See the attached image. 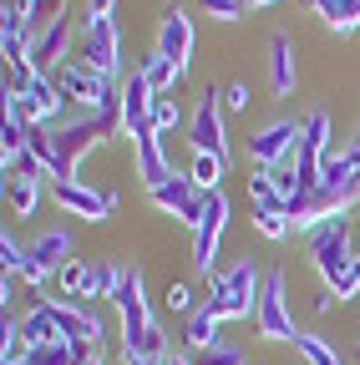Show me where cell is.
<instances>
[{
    "mask_svg": "<svg viewBox=\"0 0 360 365\" xmlns=\"http://www.w3.org/2000/svg\"><path fill=\"white\" fill-rule=\"evenodd\" d=\"M264 279L269 274H259V264L254 259H239L234 269H223V274H213L208 279V309L229 325V319H254V309H259V294H264Z\"/></svg>",
    "mask_w": 360,
    "mask_h": 365,
    "instance_id": "6da1fadb",
    "label": "cell"
},
{
    "mask_svg": "<svg viewBox=\"0 0 360 365\" xmlns=\"http://www.w3.org/2000/svg\"><path fill=\"white\" fill-rule=\"evenodd\" d=\"M350 213H340L335 223H325V228H314L309 234V264H314V274H320L325 284H335L345 269H355V249H350Z\"/></svg>",
    "mask_w": 360,
    "mask_h": 365,
    "instance_id": "7a4b0ae2",
    "label": "cell"
},
{
    "mask_svg": "<svg viewBox=\"0 0 360 365\" xmlns=\"http://www.w3.org/2000/svg\"><path fill=\"white\" fill-rule=\"evenodd\" d=\"M76 61H81L86 71L107 76V81H122V41H117V21H81Z\"/></svg>",
    "mask_w": 360,
    "mask_h": 365,
    "instance_id": "3957f363",
    "label": "cell"
},
{
    "mask_svg": "<svg viewBox=\"0 0 360 365\" xmlns=\"http://www.w3.org/2000/svg\"><path fill=\"white\" fill-rule=\"evenodd\" d=\"M117 314H122V355H132L143 345V335L153 330V309H148V284H143V264L127 269V279L117 289Z\"/></svg>",
    "mask_w": 360,
    "mask_h": 365,
    "instance_id": "277c9868",
    "label": "cell"
},
{
    "mask_svg": "<svg viewBox=\"0 0 360 365\" xmlns=\"http://www.w3.org/2000/svg\"><path fill=\"white\" fill-rule=\"evenodd\" d=\"M254 330L264 340H279V345H294L299 340L294 314H289V299H284V269H269L264 294H259V309H254Z\"/></svg>",
    "mask_w": 360,
    "mask_h": 365,
    "instance_id": "5b68a950",
    "label": "cell"
},
{
    "mask_svg": "<svg viewBox=\"0 0 360 365\" xmlns=\"http://www.w3.org/2000/svg\"><path fill=\"white\" fill-rule=\"evenodd\" d=\"M148 198H153V208H158V213H173L183 228H198V223H203V208H208V193L198 188L188 173L163 178L158 188H148Z\"/></svg>",
    "mask_w": 360,
    "mask_h": 365,
    "instance_id": "8992f818",
    "label": "cell"
},
{
    "mask_svg": "<svg viewBox=\"0 0 360 365\" xmlns=\"http://www.w3.org/2000/svg\"><path fill=\"white\" fill-rule=\"evenodd\" d=\"M188 148L193 153H213V158H223L229 163L234 153H229V132H223V91H203V102L193 107V117H188Z\"/></svg>",
    "mask_w": 360,
    "mask_h": 365,
    "instance_id": "52a82bcc",
    "label": "cell"
},
{
    "mask_svg": "<svg viewBox=\"0 0 360 365\" xmlns=\"http://www.w3.org/2000/svg\"><path fill=\"white\" fill-rule=\"evenodd\" d=\"M299 132H304V122H294V117H279V122L259 127V132L249 137V163H254V168H284V163H294Z\"/></svg>",
    "mask_w": 360,
    "mask_h": 365,
    "instance_id": "ba28073f",
    "label": "cell"
},
{
    "mask_svg": "<svg viewBox=\"0 0 360 365\" xmlns=\"http://www.w3.org/2000/svg\"><path fill=\"white\" fill-rule=\"evenodd\" d=\"M51 143H56V158H61V178H56V182H81V173H76L81 158L102 143L97 112H92V117H76V122H66V127H56V132H51Z\"/></svg>",
    "mask_w": 360,
    "mask_h": 365,
    "instance_id": "9c48e42d",
    "label": "cell"
},
{
    "mask_svg": "<svg viewBox=\"0 0 360 365\" xmlns=\"http://www.w3.org/2000/svg\"><path fill=\"white\" fill-rule=\"evenodd\" d=\"M229 218H234V208H229V193H208V208H203V223L193 228V269L198 274H208L213 279V254H218V244H223V228H229Z\"/></svg>",
    "mask_w": 360,
    "mask_h": 365,
    "instance_id": "30bf717a",
    "label": "cell"
},
{
    "mask_svg": "<svg viewBox=\"0 0 360 365\" xmlns=\"http://www.w3.org/2000/svg\"><path fill=\"white\" fill-rule=\"evenodd\" d=\"M51 198H56V208H66V213H76L86 223H107L117 213V203H122L112 188H92V182H56Z\"/></svg>",
    "mask_w": 360,
    "mask_h": 365,
    "instance_id": "8fae6325",
    "label": "cell"
},
{
    "mask_svg": "<svg viewBox=\"0 0 360 365\" xmlns=\"http://www.w3.org/2000/svg\"><path fill=\"white\" fill-rule=\"evenodd\" d=\"M193 46H198V36H193L188 11L168 6L163 21H158V51H163L168 61H178V71H188V66H193Z\"/></svg>",
    "mask_w": 360,
    "mask_h": 365,
    "instance_id": "7c38bea8",
    "label": "cell"
},
{
    "mask_svg": "<svg viewBox=\"0 0 360 365\" xmlns=\"http://www.w3.org/2000/svg\"><path fill=\"white\" fill-rule=\"evenodd\" d=\"M269 86H274L279 97H289L299 86V61H294V36L289 31L269 36Z\"/></svg>",
    "mask_w": 360,
    "mask_h": 365,
    "instance_id": "4fadbf2b",
    "label": "cell"
},
{
    "mask_svg": "<svg viewBox=\"0 0 360 365\" xmlns=\"http://www.w3.org/2000/svg\"><path fill=\"white\" fill-rule=\"evenodd\" d=\"M31 259H36L41 269L61 274V269L76 259V239H71V228H46V234H36V244H31Z\"/></svg>",
    "mask_w": 360,
    "mask_h": 365,
    "instance_id": "5bb4252c",
    "label": "cell"
},
{
    "mask_svg": "<svg viewBox=\"0 0 360 365\" xmlns=\"http://www.w3.org/2000/svg\"><path fill=\"white\" fill-rule=\"evenodd\" d=\"M132 168H138V178L148 182V188H158L163 178H173V173H178V168H173V158L163 153V143H158V137H148V143H138V148H132Z\"/></svg>",
    "mask_w": 360,
    "mask_h": 365,
    "instance_id": "9a60e30c",
    "label": "cell"
},
{
    "mask_svg": "<svg viewBox=\"0 0 360 365\" xmlns=\"http://www.w3.org/2000/svg\"><path fill=\"white\" fill-rule=\"evenodd\" d=\"M183 345L188 350H213V345H223V319L208 309V304H198L193 314H188V330H183Z\"/></svg>",
    "mask_w": 360,
    "mask_h": 365,
    "instance_id": "2e32d148",
    "label": "cell"
},
{
    "mask_svg": "<svg viewBox=\"0 0 360 365\" xmlns=\"http://www.w3.org/2000/svg\"><path fill=\"white\" fill-rule=\"evenodd\" d=\"M122 279H127V269H122L117 259H97V264H92V274H86V304H97V299H117Z\"/></svg>",
    "mask_w": 360,
    "mask_h": 365,
    "instance_id": "e0dca14e",
    "label": "cell"
},
{
    "mask_svg": "<svg viewBox=\"0 0 360 365\" xmlns=\"http://www.w3.org/2000/svg\"><path fill=\"white\" fill-rule=\"evenodd\" d=\"M309 6H314V16H320L335 36H350L360 26V0H309Z\"/></svg>",
    "mask_w": 360,
    "mask_h": 365,
    "instance_id": "ac0fdd59",
    "label": "cell"
},
{
    "mask_svg": "<svg viewBox=\"0 0 360 365\" xmlns=\"http://www.w3.org/2000/svg\"><path fill=\"white\" fill-rule=\"evenodd\" d=\"M249 203H254V213H284V208H289V198L274 188L269 168H254V173H249Z\"/></svg>",
    "mask_w": 360,
    "mask_h": 365,
    "instance_id": "d6986e66",
    "label": "cell"
},
{
    "mask_svg": "<svg viewBox=\"0 0 360 365\" xmlns=\"http://www.w3.org/2000/svg\"><path fill=\"white\" fill-rule=\"evenodd\" d=\"M26 97L36 102V112H41V127H46V122H61V112H66V91L56 86V76H36V86L26 91Z\"/></svg>",
    "mask_w": 360,
    "mask_h": 365,
    "instance_id": "ffe728a7",
    "label": "cell"
},
{
    "mask_svg": "<svg viewBox=\"0 0 360 365\" xmlns=\"http://www.w3.org/2000/svg\"><path fill=\"white\" fill-rule=\"evenodd\" d=\"M6 203H11L16 218H31L36 203H41V182H36V178H16V173H6Z\"/></svg>",
    "mask_w": 360,
    "mask_h": 365,
    "instance_id": "44dd1931",
    "label": "cell"
},
{
    "mask_svg": "<svg viewBox=\"0 0 360 365\" xmlns=\"http://www.w3.org/2000/svg\"><path fill=\"white\" fill-rule=\"evenodd\" d=\"M223 173H229V163L213 158V153H193V158H188V178L198 182L203 193H218V188H223Z\"/></svg>",
    "mask_w": 360,
    "mask_h": 365,
    "instance_id": "7402d4cb",
    "label": "cell"
},
{
    "mask_svg": "<svg viewBox=\"0 0 360 365\" xmlns=\"http://www.w3.org/2000/svg\"><path fill=\"white\" fill-rule=\"evenodd\" d=\"M294 355H299L304 365H345V360H340V350H335L325 335H314V330H299V340H294Z\"/></svg>",
    "mask_w": 360,
    "mask_h": 365,
    "instance_id": "603a6c76",
    "label": "cell"
},
{
    "mask_svg": "<svg viewBox=\"0 0 360 365\" xmlns=\"http://www.w3.org/2000/svg\"><path fill=\"white\" fill-rule=\"evenodd\" d=\"M138 71L148 76V86H153V91H173L178 81H183V76H188V71H178V61H168L163 51H153V56H143V66H138Z\"/></svg>",
    "mask_w": 360,
    "mask_h": 365,
    "instance_id": "cb8c5ba5",
    "label": "cell"
},
{
    "mask_svg": "<svg viewBox=\"0 0 360 365\" xmlns=\"http://www.w3.org/2000/svg\"><path fill=\"white\" fill-rule=\"evenodd\" d=\"M86 274H92V259H71V264L56 274L61 299H81V304H86Z\"/></svg>",
    "mask_w": 360,
    "mask_h": 365,
    "instance_id": "d4e9b609",
    "label": "cell"
},
{
    "mask_svg": "<svg viewBox=\"0 0 360 365\" xmlns=\"http://www.w3.org/2000/svg\"><path fill=\"white\" fill-rule=\"evenodd\" d=\"M153 127L158 132H178V127H183V107H178L173 91H153Z\"/></svg>",
    "mask_w": 360,
    "mask_h": 365,
    "instance_id": "484cf974",
    "label": "cell"
},
{
    "mask_svg": "<svg viewBox=\"0 0 360 365\" xmlns=\"http://www.w3.org/2000/svg\"><path fill=\"white\" fill-rule=\"evenodd\" d=\"M26 153H31L41 168H46L51 178H61V158H56V143L46 137V127H31V143H26Z\"/></svg>",
    "mask_w": 360,
    "mask_h": 365,
    "instance_id": "4316f807",
    "label": "cell"
},
{
    "mask_svg": "<svg viewBox=\"0 0 360 365\" xmlns=\"http://www.w3.org/2000/svg\"><path fill=\"white\" fill-rule=\"evenodd\" d=\"M71 360H76V350H71L66 335H56L46 345H31V365H71Z\"/></svg>",
    "mask_w": 360,
    "mask_h": 365,
    "instance_id": "83f0119b",
    "label": "cell"
},
{
    "mask_svg": "<svg viewBox=\"0 0 360 365\" xmlns=\"http://www.w3.org/2000/svg\"><path fill=\"white\" fill-rule=\"evenodd\" d=\"M289 213H254V234H264L269 244H279V239H289Z\"/></svg>",
    "mask_w": 360,
    "mask_h": 365,
    "instance_id": "f1b7e54d",
    "label": "cell"
},
{
    "mask_svg": "<svg viewBox=\"0 0 360 365\" xmlns=\"http://www.w3.org/2000/svg\"><path fill=\"white\" fill-rule=\"evenodd\" d=\"M198 6H203V16H213V21H223V26H234V21H244L249 0H198Z\"/></svg>",
    "mask_w": 360,
    "mask_h": 365,
    "instance_id": "f546056e",
    "label": "cell"
},
{
    "mask_svg": "<svg viewBox=\"0 0 360 365\" xmlns=\"http://www.w3.org/2000/svg\"><path fill=\"white\" fill-rule=\"evenodd\" d=\"M0 264H6V274H11V279H21V269L31 264V249H21V244L6 234V239H0Z\"/></svg>",
    "mask_w": 360,
    "mask_h": 365,
    "instance_id": "4dcf8cb0",
    "label": "cell"
},
{
    "mask_svg": "<svg viewBox=\"0 0 360 365\" xmlns=\"http://www.w3.org/2000/svg\"><path fill=\"white\" fill-rule=\"evenodd\" d=\"M198 365H249V355H244L239 345H229V340H223V345L203 350V355H198Z\"/></svg>",
    "mask_w": 360,
    "mask_h": 365,
    "instance_id": "1f68e13d",
    "label": "cell"
},
{
    "mask_svg": "<svg viewBox=\"0 0 360 365\" xmlns=\"http://www.w3.org/2000/svg\"><path fill=\"white\" fill-rule=\"evenodd\" d=\"M56 21H66V0H36V11H31V26L41 31V26H56Z\"/></svg>",
    "mask_w": 360,
    "mask_h": 365,
    "instance_id": "d6a6232c",
    "label": "cell"
},
{
    "mask_svg": "<svg viewBox=\"0 0 360 365\" xmlns=\"http://www.w3.org/2000/svg\"><path fill=\"white\" fill-rule=\"evenodd\" d=\"M163 304H168L173 314H188V309H193V289H188L183 279H173V284H168V294H163Z\"/></svg>",
    "mask_w": 360,
    "mask_h": 365,
    "instance_id": "836d02e7",
    "label": "cell"
},
{
    "mask_svg": "<svg viewBox=\"0 0 360 365\" xmlns=\"http://www.w3.org/2000/svg\"><path fill=\"white\" fill-rule=\"evenodd\" d=\"M249 102H254V91H249L244 81H229V86H223V107H229V112H249Z\"/></svg>",
    "mask_w": 360,
    "mask_h": 365,
    "instance_id": "e575fe53",
    "label": "cell"
},
{
    "mask_svg": "<svg viewBox=\"0 0 360 365\" xmlns=\"http://www.w3.org/2000/svg\"><path fill=\"white\" fill-rule=\"evenodd\" d=\"M269 178H274V188H279L284 198H294V193H299V173H294V163H284V168H269Z\"/></svg>",
    "mask_w": 360,
    "mask_h": 365,
    "instance_id": "d590c367",
    "label": "cell"
},
{
    "mask_svg": "<svg viewBox=\"0 0 360 365\" xmlns=\"http://www.w3.org/2000/svg\"><path fill=\"white\" fill-rule=\"evenodd\" d=\"M71 350H76V360H71V365H107V355H102V345H97V340H71Z\"/></svg>",
    "mask_w": 360,
    "mask_h": 365,
    "instance_id": "8d00e7d4",
    "label": "cell"
},
{
    "mask_svg": "<svg viewBox=\"0 0 360 365\" xmlns=\"http://www.w3.org/2000/svg\"><path fill=\"white\" fill-rule=\"evenodd\" d=\"M325 289L335 294V304H340V299H360V279H355V269H345L340 279H335V284H325Z\"/></svg>",
    "mask_w": 360,
    "mask_h": 365,
    "instance_id": "74e56055",
    "label": "cell"
},
{
    "mask_svg": "<svg viewBox=\"0 0 360 365\" xmlns=\"http://www.w3.org/2000/svg\"><path fill=\"white\" fill-rule=\"evenodd\" d=\"M6 173H16V178H36V182H41V173H46V168H41L31 153H21L16 163H6Z\"/></svg>",
    "mask_w": 360,
    "mask_h": 365,
    "instance_id": "f35d334b",
    "label": "cell"
},
{
    "mask_svg": "<svg viewBox=\"0 0 360 365\" xmlns=\"http://www.w3.org/2000/svg\"><path fill=\"white\" fill-rule=\"evenodd\" d=\"M21 279H26V284H31V289H36V294H41V289H46V279H51V269H41V264H36V259H31V264H26V269H21Z\"/></svg>",
    "mask_w": 360,
    "mask_h": 365,
    "instance_id": "ab89813d",
    "label": "cell"
},
{
    "mask_svg": "<svg viewBox=\"0 0 360 365\" xmlns=\"http://www.w3.org/2000/svg\"><path fill=\"white\" fill-rule=\"evenodd\" d=\"M112 11H117V0H86L81 21H112Z\"/></svg>",
    "mask_w": 360,
    "mask_h": 365,
    "instance_id": "60d3db41",
    "label": "cell"
},
{
    "mask_svg": "<svg viewBox=\"0 0 360 365\" xmlns=\"http://www.w3.org/2000/svg\"><path fill=\"white\" fill-rule=\"evenodd\" d=\"M330 304H335V294H330V289H320V294H314V299H309V309H314V314H325Z\"/></svg>",
    "mask_w": 360,
    "mask_h": 365,
    "instance_id": "b9f144b4",
    "label": "cell"
},
{
    "mask_svg": "<svg viewBox=\"0 0 360 365\" xmlns=\"http://www.w3.org/2000/svg\"><path fill=\"white\" fill-rule=\"evenodd\" d=\"M163 365H193V360H188V350H173V355H168Z\"/></svg>",
    "mask_w": 360,
    "mask_h": 365,
    "instance_id": "7bdbcfd3",
    "label": "cell"
},
{
    "mask_svg": "<svg viewBox=\"0 0 360 365\" xmlns=\"http://www.w3.org/2000/svg\"><path fill=\"white\" fill-rule=\"evenodd\" d=\"M11 6H21V11L31 16V11H36V0H11Z\"/></svg>",
    "mask_w": 360,
    "mask_h": 365,
    "instance_id": "ee69618b",
    "label": "cell"
},
{
    "mask_svg": "<svg viewBox=\"0 0 360 365\" xmlns=\"http://www.w3.org/2000/svg\"><path fill=\"white\" fill-rule=\"evenodd\" d=\"M264 6H274V0H249V11H264Z\"/></svg>",
    "mask_w": 360,
    "mask_h": 365,
    "instance_id": "f6af8a7d",
    "label": "cell"
},
{
    "mask_svg": "<svg viewBox=\"0 0 360 365\" xmlns=\"http://www.w3.org/2000/svg\"><path fill=\"white\" fill-rule=\"evenodd\" d=\"M350 158H355V168H360V137H355V148H350Z\"/></svg>",
    "mask_w": 360,
    "mask_h": 365,
    "instance_id": "bcb514c9",
    "label": "cell"
},
{
    "mask_svg": "<svg viewBox=\"0 0 360 365\" xmlns=\"http://www.w3.org/2000/svg\"><path fill=\"white\" fill-rule=\"evenodd\" d=\"M355 279H360V254H355Z\"/></svg>",
    "mask_w": 360,
    "mask_h": 365,
    "instance_id": "7dc6e473",
    "label": "cell"
}]
</instances>
